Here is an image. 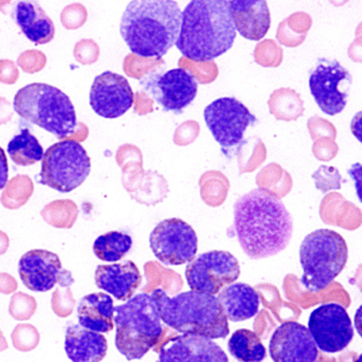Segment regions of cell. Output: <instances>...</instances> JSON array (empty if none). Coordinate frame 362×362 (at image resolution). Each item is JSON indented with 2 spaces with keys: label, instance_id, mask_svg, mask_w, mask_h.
<instances>
[{
  "label": "cell",
  "instance_id": "obj_4",
  "mask_svg": "<svg viewBox=\"0 0 362 362\" xmlns=\"http://www.w3.org/2000/svg\"><path fill=\"white\" fill-rule=\"evenodd\" d=\"M161 320L175 331L210 339L226 338L230 329L228 319L215 296L185 291L169 297L163 289L153 291Z\"/></svg>",
  "mask_w": 362,
  "mask_h": 362
},
{
  "label": "cell",
  "instance_id": "obj_39",
  "mask_svg": "<svg viewBox=\"0 0 362 362\" xmlns=\"http://www.w3.org/2000/svg\"><path fill=\"white\" fill-rule=\"evenodd\" d=\"M100 48L93 40H82L74 47V57L83 65H91L99 59Z\"/></svg>",
  "mask_w": 362,
  "mask_h": 362
},
{
  "label": "cell",
  "instance_id": "obj_16",
  "mask_svg": "<svg viewBox=\"0 0 362 362\" xmlns=\"http://www.w3.org/2000/svg\"><path fill=\"white\" fill-rule=\"evenodd\" d=\"M269 353L274 362H315L318 358V348L310 329L293 321L283 323L274 331Z\"/></svg>",
  "mask_w": 362,
  "mask_h": 362
},
{
  "label": "cell",
  "instance_id": "obj_29",
  "mask_svg": "<svg viewBox=\"0 0 362 362\" xmlns=\"http://www.w3.org/2000/svg\"><path fill=\"white\" fill-rule=\"evenodd\" d=\"M313 25V18L305 12H297L284 19L279 25L276 38L286 47L300 46L305 40Z\"/></svg>",
  "mask_w": 362,
  "mask_h": 362
},
{
  "label": "cell",
  "instance_id": "obj_25",
  "mask_svg": "<svg viewBox=\"0 0 362 362\" xmlns=\"http://www.w3.org/2000/svg\"><path fill=\"white\" fill-rule=\"evenodd\" d=\"M228 349L230 354L240 362H263L267 355L261 338L246 329H238L232 334Z\"/></svg>",
  "mask_w": 362,
  "mask_h": 362
},
{
  "label": "cell",
  "instance_id": "obj_12",
  "mask_svg": "<svg viewBox=\"0 0 362 362\" xmlns=\"http://www.w3.org/2000/svg\"><path fill=\"white\" fill-rule=\"evenodd\" d=\"M206 127L223 148L243 141L245 132L257 123L255 115L234 98H221L206 106L204 112Z\"/></svg>",
  "mask_w": 362,
  "mask_h": 362
},
{
  "label": "cell",
  "instance_id": "obj_45",
  "mask_svg": "<svg viewBox=\"0 0 362 362\" xmlns=\"http://www.w3.org/2000/svg\"><path fill=\"white\" fill-rule=\"evenodd\" d=\"M14 110L6 98L0 97V125L6 124L12 119Z\"/></svg>",
  "mask_w": 362,
  "mask_h": 362
},
{
  "label": "cell",
  "instance_id": "obj_50",
  "mask_svg": "<svg viewBox=\"0 0 362 362\" xmlns=\"http://www.w3.org/2000/svg\"><path fill=\"white\" fill-rule=\"evenodd\" d=\"M355 329L358 332L359 335L362 338V304L359 306L357 310L356 314H355Z\"/></svg>",
  "mask_w": 362,
  "mask_h": 362
},
{
  "label": "cell",
  "instance_id": "obj_10",
  "mask_svg": "<svg viewBox=\"0 0 362 362\" xmlns=\"http://www.w3.org/2000/svg\"><path fill=\"white\" fill-rule=\"evenodd\" d=\"M352 82L350 71L339 62L320 59L310 74V93L325 114L335 116L346 108Z\"/></svg>",
  "mask_w": 362,
  "mask_h": 362
},
{
  "label": "cell",
  "instance_id": "obj_49",
  "mask_svg": "<svg viewBox=\"0 0 362 362\" xmlns=\"http://www.w3.org/2000/svg\"><path fill=\"white\" fill-rule=\"evenodd\" d=\"M87 136H88V129H87L86 125L84 123H78L76 133L69 138V140L81 142L86 139Z\"/></svg>",
  "mask_w": 362,
  "mask_h": 362
},
{
  "label": "cell",
  "instance_id": "obj_53",
  "mask_svg": "<svg viewBox=\"0 0 362 362\" xmlns=\"http://www.w3.org/2000/svg\"><path fill=\"white\" fill-rule=\"evenodd\" d=\"M355 362H362V354L358 357V358L356 359V361Z\"/></svg>",
  "mask_w": 362,
  "mask_h": 362
},
{
  "label": "cell",
  "instance_id": "obj_18",
  "mask_svg": "<svg viewBox=\"0 0 362 362\" xmlns=\"http://www.w3.org/2000/svg\"><path fill=\"white\" fill-rule=\"evenodd\" d=\"M18 272L21 281L30 291L46 293L59 282L62 262L55 253L34 249L21 257Z\"/></svg>",
  "mask_w": 362,
  "mask_h": 362
},
{
  "label": "cell",
  "instance_id": "obj_2",
  "mask_svg": "<svg viewBox=\"0 0 362 362\" xmlns=\"http://www.w3.org/2000/svg\"><path fill=\"white\" fill-rule=\"evenodd\" d=\"M181 21L173 0H134L123 13L120 33L134 54L161 59L177 42Z\"/></svg>",
  "mask_w": 362,
  "mask_h": 362
},
{
  "label": "cell",
  "instance_id": "obj_42",
  "mask_svg": "<svg viewBox=\"0 0 362 362\" xmlns=\"http://www.w3.org/2000/svg\"><path fill=\"white\" fill-rule=\"evenodd\" d=\"M19 78V70L16 64L10 59L0 61V82L13 85Z\"/></svg>",
  "mask_w": 362,
  "mask_h": 362
},
{
  "label": "cell",
  "instance_id": "obj_19",
  "mask_svg": "<svg viewBox=\"0 0 362 362\" xmlns=\"http://www.w3.org/2000/svg\"><path fill=\"white\" fill-rule=\"evenodd\" d=\"M95 285L119 301H129L142 283L139 268L133 261L100 265L95 269Z\"/></svg>",
  "mask_w": 362,
  "mask_h": 362
},
{
  "label": "cell",
  "instance_id": "obj_33",
  "mask_svg": "<svg viewBox=\"0 0 362 362\" xmlns=\"http://www.w3.org/2000/svg\"><path fill=\"white\" fill-rule=\"evenodd\" d=\"M180 66L200 84H210L218 76V68L213 61L195 62L183 57L180 59Z\"/></svg>",
  "mask_w": 362,
  "mask_h": 362
},
{
  "label": "cell",
  "instance_id": "obj_47",
  "mask_svg": "<svg viewBox=\"0 0 362 362\" xmlns=\"http://www.w3.org/2000/svg\"><path fill=\"white\" fill-rule=\"evenodd\" d=\"M8 180V165L6 159V153L0 146V189L6 187Z\"/></svg>",
  "mask_w": 362,
  "mask_h": 362
},
{
  "label": "cell",
  "instance_id": "obj_43",
  "mask_svg": "<svg viewBox=\"0 0 362 362\" xmlns=\"http://www.w3.org/2000/svg\"><path fill=\"white\" fill-rule=\"evenodd\" d=\"M134 102H135V112L139 114L140 116L152 112L154 110L153 108V104L154 101L148 97V95L144 93H137L134 98Z\"/></svg>",
  "mask_w": 362,
  "mask_h": 362
},
{
  "label": "cell",
  "instance_id": "obj_26",
  "mask_svg": "<svg viewBox=\"0 0 362 362\" xmlns=\"http://www.w3.org/2000/svg\"><path fill=\"white\" fill-rule=\"evenodd\" d=\"M8 154L17 165L28 167L42 160L45 153L35 136L25 129L8 142Z\"/></svg>",
  "mask_w": 362,
  "mask_h": 362
},
{
  "label": "cell",
  "instance_id": "obj_38",
  "mask_svg": "<svg viewBox=\"0 0 362 362\" xmlns=\"http://www.w3.org/2000/svg\"><path fill=\"white\" fill-rule=\"evenodd\" d=\"M308 127L310 137L314 141H317L321 138H331V139L336 140V137H337V129H336L335 125L321 117L314 116L310 118Z\"/></svg>",
  "mask_w": 362,
  "mask_h": 362
},
{
  "label": "cell",
  "instance_id": "obj_51",
  "mask_svg": "<svg viewBox=\"0 0 362 362\" xmlns=\"http://www.w3.org/2000/svg\"><path fill=\"white\" fill-rule=\"evenodd\" d=\"M8 247V238L6 233L0 231V255L6 252V249Z\"/></svg>",
  "mask_w": 362,
  "mask_h": 362
},
{
  "label": "cell",
  "instance_id": "obj_46",
  "mask_svg": "<svg viewBox=\"0 0 362 362\" xmlns=\"http://www.w3.org/2000/svg\"><path fill=\"white\" fill-rule=\"evenodd\" d=\"M348 53L353 62L362 63V35L357 36L356 40L351 44Z\"/></svg>",
  "mask_w": 362,
  "mask_h": 362
},
{
  "label": "cell",
  "instance_id": "obj_1",
  "mask_svg": "<svg viewBox=\"0 0 362 362\" xmlns=\"http://www.w3.org/2000/svg\"><path fill=\"white\" fill-rule=\"evenodd\" d=\"M234 230L251 259H267L282 252L293 236V217L280 198L257 187L234 204Z\"/></svg>",
  "mask_w": 362,
  "mask_h": 362
},
{
  "label": "cell",
  "instance_id": "obj_37",
  "mask_svg": "<svg viewBox=\"0 0 362 362\" xmlns=\"http://www.w3.org/2000/svg\"><path fill=\"white\" fill-rule=\"evenodd\" d=\"M314 180H316V185L319 189L323 192L329 191L333 189H340V176L339 171L334 167H322L319 168L318 171L313 175Z\"/></svg>",
  "mask_w": 362,
  "mask_h": 362
},
{
  "label": "cell",
  "instance_id": "obj_44",
  "mask_svg": "<svg viewBox=\"0 0 362 362\" xmlns=\"http://www.w3.org/2000/svg\"><path fill=\"white\" fill-rule=\"evenodd\" d=\"M349 175L352 178L355 183L357 196L362 204V165L361 163H355L348 171Z\"/></svg>",
  "mask_w": 362,
  "mask_h": 362
},
{
  "label": "cell",
  "instance_id": "obj_15",
  "mask_svg": "<svg viewBox=\"0 0 362 362\" xmlns=\"http://www.w3.org/2000/svg\"><path fill=\"white\" fill-rule=\"evenodd\" d=\"M134 98L133 89L124 76L105 71L93 81L89 102L100 117L116 119L133 107Z\"/></svg>",
  "mask_w": 362,
  "mask_h": 362
},
{
  "label": "cell",
  "instance_id": "obj_17",
  "mask_svg": "<svg viewBox=\"0 0 362 362\" xmlns=\"http://www.w3.org/2000/svg\"><path fill=\"white\" fill-rule=\"evenodd\" d=\"M158 362H229V359L210 338L182 334L161 346Z\"/></svg>",
  "mask_w": 362,
  "mask_h": 362
},
{
  "label": "cell",
  "instance_id": "obj_14",
  "mask_svg": "<svg viewBox=\"0 0 362 362\" xmlns=\"http://www.w3.org/2000/svg\"><path fill=\"white\" fill-rule=\"evenodd\" d=\"M142 86L163 106L165 112L180 114L197 95V82L182 68L142 78Z\"/></svg>",
  "mask_w": 362,
  "mask_h": 362
},
{
  "label": "cell",
  "instance_id": "obj_41",
  "mask_svg": "<svg viewBox=\"0 0 362 362\" xmlns=\"http://www.w3.org/2000/svg\"><path fill=\"white\" fill-rule=\"evenodd\" d=\"M338 152H339V146L336 144L335 140L331 139V138H321L315 141L314 146H313V153L319 160H332L335 158Z\"/></svg>",
  "mask_w": 362,
  "mask_h": 362
},
{
  "label": "cell",
  "instance_id": "obj_30",
  "mask_svg": "<svg viewBox=\"0 0 362 362\" xmlns=\"http://www.w3.org/2000/svg\"><path fill=\"white\" fill-rule=\"evenodd\" d=\"M33 191V182L29 176H16L6 183L1 195V204L11 210L21 208L29 200Z\"/></svg>",
  "mask_w": 362,
  "mask_h": 362
},
{
  "label": "cell",
  "instance_id": "obj_52",
  "mask_svg": "<svg viewBox=\"0 0 362 362\" xmlns=\"http://www.w3.org/2000/svg\"><path fill=\"white\" fill-rule=\"evenodd\" d=\"M355 35L359 36L362 35V21L359 23L358 27H357L356 31H355Z\"/></svg>",
  "mask_w": 362,
  "mask_h": 362
},
{
  "label": "cell",
  "instance_id": "obj_11",
  "mask_svg": "<svg viewBox=\"0 0 362 362\" xmlns=\"http://www.w3.org/2000/svg\"><path fill=\"white\" fill-rule=\"evenodd\" d=\"M155 257L168 266L191 263L198 250V238L193 228L180 218L160 221L150 236Z\"/></svg>",
  "mask_w": 362,
  "mask_h": 362
},
{
  "label": "cell",
  "instance_id": "obj_7",
  "mask_svg": "<svg viewBox=\"0 0 362 362\" xmlns=\"http://www.w3.org/2000/svg\"><path fill=\"white\" fill-rule=\"evenodd\" d=\"M348 257V245L338 232L329 229L312 232L300 247L302 284L313 293L323 291L341 274Z\"/></svg>",
  "mask_w": 362,
  "mask_h": 362
},
{
  "label": "cell",
  "instance_id": "obj_23",
  "mask_svg": "<svg viewBox=\"0 0 362 362\" xmlns=\"http://www.w3.org/2000/svg\"><path fill=\"white\" fill-rule=\"evenodd\" d=\"M219 303L228 320L240 322L253 318L259 312V297L253 287L235 283L218 293Z\"/></svg>",
  "mask_w": 362,
  "mask_h": 362
},
{
  "label": "cell",
  "instance_id": "obj_34",
  "mask_svg": "<svg viewBox=\"0 0 362 362\" xmlns=\"http://www.w3.org/2000/svg\"><path fill=\"white\" fill-rule=\"evenodd\" d=\"M255 59L263 67H279L283 62V49L276 40H262L255 47Z\"/></svg>",
  "mask_w": 362,
  "mask_h": 362
},
{
  "label": "cell",
  "instance_id": "obj_35",
  "mask_svg": "<svg viewBox=\"0 0 362 362\" xmlns=\"http://www.w3.org/2000/svg\"><path fill=\"white\" fill-rule=\"evenodd\" d=\"M87 16L88 13L83 4H74L64 8L61 21L66 29L74 30L82 27L86 23Z\"/></svg>",
  "mask_w": 362,
  "mask_h": 362
},
{
  "label": "cell",
  "instance_id": "obj_5",
  "mask_svg": "<svg viewBox=\"0 0 362 362\" xmlns=\"http://www.w3.org/2000/svg\"><path fill=\"white\" fill-rule=\"evenodd\" d=\"M116 346L127 361L141 359L163 334L156 302L148 293H139L115 308Z\"/></svg>",
  "mask_w": 362,
  "mask_h": 362
},
{
  "label": "cell",
  "instance_id": "obj_27",
  "mask_svg": "<svg viewBox=\"0 0 362 362\" xmlns=\"http://www.w3.org/2000/svg\"><path fill=\"white\" fill-rule=\"evenodd\" d=\"M268 105L270 114L274 115L278 120L287 122L298 120L303 116L305 110L300 93L291 88L276 89L270 95Z\"/></svg>",
  "mask_w": 362,
  "mask_h": 362
},
{
  "label": "cell",
  "instance_id": "obj_40",
  "mask_svg": "<svg viewBox=\"0 0 362 362\" xmlns=\"http://www.w3.org/2000/svg\"><path fill=\"white\" fill-rule=\"evenodd\" d=\"M199 129V124L196 121H185L176 129L174 142L177 146H189L198 137Z\"/></svg>",
  "mask_w": 362,
  "mask_h": 362
},
{
  "label": "cell",
  "instance_id": "obj_9",
  "mask_svg": "<svg viewBox=\"0 0 362 362\" xmlns=\"http://www.w3.org/2000/svg\"><path fill=\"white\" fill-rule=\"evenodd\" d=\"M240 274V263L228 251L202 253L185 268L189 288L211 296L217 295L226 285L235 282Z\"/></svg>",
  "mask_w": 362,
  "mask_h": 362
},
{
  "label": "cell",
  "instance_id": "obj_13",
  "mask_svg": "<svg viewBox=\"0 0 362 362\" xmlns=\"http://www.w3.org/2000/svg\"><path fill=\"white\" fill-rule=\"evenodd\" d=\"M308 329L322 352H341L354 337V327L348 312L338 303L323 304L310 314Z\"/></svg>",
  "mask_w": 362,
  "mask_h": 362
},
{
  "label": "cell",
  "instance_id": "obj_32",
  "mask_svg": "<svg viewBox=\"0 0 362 362\" xmlns=\"http://www.w3.org/2000/svg\"><path fill=\"white\" fill-rule=\"evenodd\" d=\"M165 65V61L163 59H153V57H142L139 55L131 54L127 55L124 59L125 74L131 78L142 80L146 74L154 71L158 66Z\"/></svg>",
  "mask_w": 362,
  "mask_h": 362
},
{
  "label": "cell",
  "instance_id": "obj_6",
  "mask_svg": "<svg viewBox=\"0 0 362 362\" xmlns=\"http://www.w3.org/2000/svg\"><path fill=\"white\" fill-rule=\"evenodd\" d=\"M14 110L25 120L46 129L59 139H69L78 129L76 110L61 89L33 83L17 91Z\"/></svg>",
  "mask_w": 362,
  "mask_h": 362
},
{
  "label": "cell",
  "instance_id": "obj_8",
  "mask_svg": "<svg viewBox=\"0 0 362 362\" xmlns=\"http://www.w3.org/2000/svg\"><path fill=\"white\" fill-rule=\"evenodd\" d=\"M90 170V158L82 144L63 140L45 152L40 182L62 193H69L86 180Z\"/></svg>",
  "mask_w": 362,
  "mask_h": 362
},
{
  "label": "cell",
  "instance_id": "obj_24",
  "mask_svg": "<svg viewBox=\"0 0 362 362\" xmlns=\"http://www.w3.org/2000/svg\"><path fill=\"white\" fill-rule=\"evenodd\" d=\"M15 16L17 25L33 44H48L54 37V23L36 2L19 1Z\"/></svg>",
  "mask_w": 362,
  "mask_h": 362
},
{
  "label": "cell",
  "instance_id": "obj_3",
  "mask_svg": "<svg viewBox=\"0 0 362 362\" xmlns=\"http://www.w3.org/2000/svg\"><path fill=\"white\" fill-rule=\"evenodd\" d=\"M236 29L227 0H194L182 12L176 46L195 62H211L233 46Z\"/></svg>",
  "mask_w": 362,
  "mask_h": 362
},
{
  "label": "cell",
  "instance_id": "obj_36",
  "mask_svg": "<svg viewBox=\"0 0 362 362\" xmlns=\"http://www.w3.org/2000/svg\"><path fill=\"white\" fill-rule=\"evenodd\" d=\"M47 64L46 54L40 50H27L17 59V65L27 72L33 74L44 69Z\"/></svg>",
  "mask_w": 362,
  "mask_h": 362
},
{
  "label": "cell",
  "instance_id": "obj_21",
  "mask_svg": "<svg viewBox=\"0 0 362 362\" xmlns=\"http://www.w3.org/2000/svg\"><path fill=\"white\" fill-rule=\"evenodd\" d=\"M107 340L97 332L89 331L80 325L67 327L65 352L72 362H100L107 354Z\"/></svg>",
  "mask_w": 362,
  "mask_h": 362
},
{
  "label": "cell",
  "instance_id": "obj_28",
  "mask_svg": "<svg viewBox=\"0 0 362 362\" xmlns=\"http://www.w3.org/2000/svg\"><path fill=\"white\" fill-rule=\"evenodd\" d=\"M133 247V238L124 232L110 231L99 236L93 244V252L104 262H118Z\"/></svg>",
  "mask_w": 362,
  "mask_h": 362
},
{
  "label": "cell",
  "instance_id": "obj_20",
  "mask_svg": "<svg viewBox=\"0 0 362 362\" xmlns=\"http://www.w3.org/2000/svg\"><path fill=\"white\" fill-rule=\"evenodd\" d=\"M230 13L236 32L249 40H261L272 23L268 4L264 0H232Z\"/></svg>",
  "mask_w": 362,
  "mask_h": 362
},
{
  "label": "cell",
  "instance_id": "obj_22",
  "mask_svg": "<svg viewBox=\"0 0 362 362\" xmlns=\"http://www.w3.org/2000/svg\"><path fill=\"white\" fill-rule=\"evenodd\" d=\"M114 300L110 295L90 293L78 304V323L89 331L108 333L114 329Z\"/></svg>",
  "mask_w": 362,
  "mask_h": 362
},
{
  "label": "cell",
  "instance_id": "obj_48",
  "mask_svg": "<svg viewBox=\"0 0 362 362\" xmlns=\"http://www.w3.org/2000/svg\"><path fill=\"white\" fill-rule=\"evenodd\" d=\"M351 131L357 140L362 144V110L355 115L351 122Z\"/></svg>",
  "mask_w": 362,
  "mask_h": 362
},
{
  "label": "cell",
  "instance_id": "obj_31",
  "mask_svg": "<svg viewBox=\"0 0 362 362\" xmlns=\"http://www.w3.org/2000/svg\"><path fill=\"white\" fill-rule=\"evenodd\" d=\"M42 218L57 228H71L78 216V208L71 200H55L45 206Z\"/></svg>",
  "mask_w": 362,
  "mask_h": 362
}]
</instances>
